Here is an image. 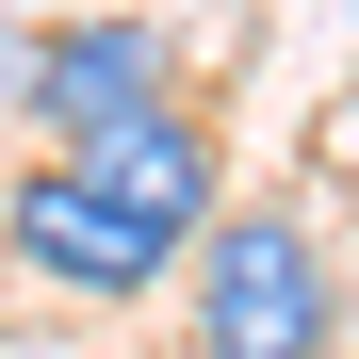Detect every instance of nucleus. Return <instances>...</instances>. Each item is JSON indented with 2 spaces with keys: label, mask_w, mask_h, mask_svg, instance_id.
Listing matches in <instances>:
<instances>
[{
  "label": "nucleus",
  "mask_w": 359,
  "mask_h": 359,
  "mask_svg": "<svg viewBox=\"0 0 359 359\" xmlns=\"http://www.w3.org/2000/svg\"><path fill=\"white\" fill-rule=\"evenodd\" d=\"M180 294H196V359H343V278L311 245V212H245L229 196L180 245Z\"/></svg>",
  "instance_id": "f257e3e1"
},
{
  "label": "nucleus",
  "mask_w": 359,
  "mask_h": 359,
  "mask_svg": "<svg viewBox=\"0 0 359 359\" xmlns=\"http://www.w3.org/2000/svg\"><path fill=\"white\" fill-rule=\"evenodd\" d=\"M0 229H17V278H49V294H98V311H114V294H147V278H180V229H147L131 196H98L66 147L17 180V212H0Z\"/></svg>",
  "instance_id": "f03ea898"
},
{
  "label": "nucleus",
  "mask_w": 359,
  "mask_h": 359,
  "mask_svg": "<svg viewBox=\"0 0 359 359\" xmlns=\"http://www.w3.org/2000/svg\"><path fill=\"white\" fill-rule=\"evenodd\" d=\"M17 98H33L49 147H82V131H114V114H163V98H180V33H163V17H66V33L17 66Z\"/></svg>",
  "instance_id": "7ed1b4c3"
},
{
  "label": "nucleus",
  "mask_w": 359,
  "mask_h": 359,
  "mask_svg": "<svg viewBox=\"0 0 359 359\" xmlns=\"http://www.w3.org/2000/svg\"><path fill=\"white\" fill-rule=\"evenodd\" d=\"M66 163L98 180V196H131L147 229H180V245H196V229L229 212V147L196 131V98H163V114H114V131H82Z\"/></svg>",
  "instance_id": "20e7f679"
},
{
  "label": "nucleus",
  "mask_w": 359,
  "mask_h": 359,
  "mask_svg": "<svg viewBox=\"0 0 359 359\" xmlns=\"http://www.w3.org/2000/svg\"><path fill=\"white\" fill-rule=\"evenodd\" d=\"M311 147H327V163H343V180H359V82H343V98H327V131H311Z\"/></svg>",
  "instance_id": "39448f33"
}]
</instances>
